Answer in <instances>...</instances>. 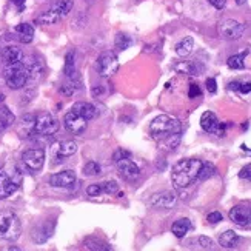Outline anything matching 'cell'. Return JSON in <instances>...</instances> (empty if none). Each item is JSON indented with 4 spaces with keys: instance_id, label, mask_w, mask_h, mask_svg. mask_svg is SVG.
<instances>
[{
    "instance_id": "6da1fadb",
    "label": "cell",
    "mask_w": 251,
    "mask_h": 251,
    "mask_svg": "<svg viewBox=\"0 0 251 251\" xmlns=\"http://www.w3.org/2000/svg\"><path fill=\"white\" fill-rule=\"evenodd\" d=\"M202 160L199 159H183L177 162L176 165L173 167L171 171V180L173 185L176 188H187L188 185H191L196 179H198V174L202 168Z\"/></svg>"
},
{
    "instance_id": "7a4b0ae2",
    "label": "cell",
    "mask_w": 251,
    "mask_h": 251,
    "mask_svg": "<svg viewBox=\"0 0 251 251\" xmlns=\"http://www.w3.org/2000/svg\"><path fill=\"white\" fill-rule=\"evenodd\" d=\"M22 183V174L17 168H0V199L13 196Z\"/></svg>"
},
{
    "instance_id": "3957f363",
    "label": "cell",
    "mask_w": 251,
    "mask_h": 251,
    "mask_svg": "<svg viewBox=\"0 0 251 251\" xmlns=\"http://www.w3.org/2000/svg\"><path fill=\"white\" fill-rule=\"evenodd\" d=\"M150 131L154 137L160 139L173 133H180V122L171 116L162 114V116H157L154 121L150 124Z\"/></svg>"
},
{
    "instance_id": "277c9868",
    "label": "cell",
    "mask_w": 251,
    "mask_h": 251,
    "mask_svg": "<svg viewBox=\"0 0 251 251\" xmlns=\"http://www.w3.org/2000/svg\"><path fill=\"white\" fill-rule=\"evenodd\" d=\"M22 225L19 217L11 211L0 213V239L2 241H16L20 236Z\"/></svg>"
},
{
    "instance_id": "5b68a950",
    "label": "cell",
    "mask_w": 251,
    "mask_h": 251,
    "mask_svg": "<svg viewBox=\"0 0 251 251\" xmlns=\"http://www.w3.org/2000/svg\"><path fill=\"white\" fill-rule=\"evenodd\" d=\"M5 82L11 90H20L26 85L29 80L28 77V71L24 65V60L14 63V65H6L5 67Z\"/></svg>"
},
{
    "instance_id": "8992f818",
    "label": "cell",
    "mask_w": 251,
    "mask_h": 251,
    "mask_svg": "<svg viewBox=\"0 0 251 251\" xmlns=\"http://www.w3.org/2000/svg\"><path fill=\"white\" fill-rule=\"evenodd\" d=\"M73 6H74L73 0H59V2L54 3L48 11H45V13L37 19V24H40V25L56 24V22H59L60 19H63L65 16L70 14Z\"/></svg>"
},
{
    "instance_id": "52a82bcc",
    "label": "cell",
    "mask_w": 251,
    "mask_h": 251,
    "mask_svg": "<svg viewBox=\"0 0 251 251\" xmlns=\"http://www.w3.org/2000/svg\"><path fill=\"white\" fill-rule=\"evenodd\" d=\"M96 70L102 77H111L119 70V60L117 56L113 51H103L100 56L97 57L96 62Z\"/></svg>"
},
{
    "instance_id": "ba28073f",
    "label": "cell",
    "mask_w": 251,
    "mask_h": 251,
    "mask_svg": "<svg viewBox=\"0 0 251 251\" xmlns=\"http://www.w3.org/2000/svg\"><path fill=\"white\" fill-rule=\"evenodd\" d=\"M59 131V122L50 113H42L36 117L34 133L39 136H52Z\"/></svg>"
},
{
    "instance_id": "9c48e42d",
    "label": "cell",
    "mask_w": 251,
    "mask_h": 251,
    "mask_svg": "<svg viewBox=\"0 0 251 251\" xmlns=\"http://www.w3.org/2000/svg\"><path fill=\"white\" fill-rule=\"evenodd\" d=\"M244 31H245V25L233 19H226L221 22V25H219V34L228 40L241 39L244 36Z\"/></svg>"
},
{
    "instance_id": "30bf717a",
    "label": "cell",
    "mask_w": 251,
    "mask_h": 251,
    "mask_svg": "<svg viewBox=\"0 0 251 251\" xmlns=\"http://www.w3.org/2000/svg\"><path fill=\"white\" fill-rule=\"evenodd\" d=\"M22 162L25 163V167L31 171L42 170L43 163H45V151L42 148H29L24 151L22 154Z\"/></svg>"
},
{
    "instance_id": "8fae6325",
    "label": "cell",
    "mask_w": 251,
    "mask_h": 251,
    "mask_svg": "<svg viewBox=\"0 0 251 251\" xmlns=\"http://www.w3.org/2000/svg\"><path fill=\"white\" fill-rule=\"evenodd\" d=\"M63 124H65V128H67V131H70L71 134L80 136L83 131L86 129L88 121H86L85 117H82L80 114H77L75 111L71 110V111H68L67 114H65Z\"/></svg>"
},
{
    "instance_id": "7c38bea8",
    "label": "cell",
    "mask_w": 251,
    "mask_h": 251,
    "mask_svg": "<svg viewBox=\"0 0 251 251\" xmlns=\"http://www.w3.org/2000/svg\"><path fill=\"white\" fill-rule=\"evenodd\" d=\"M201 126L203 131L210 134H216V136H224L225 133V125L219 122L217 116L211 111H205L201 117Z\"/></svg>"
},
{
    "instance_id": "4fadbf2b",
    "label": "cell",
    "mask_w": 251,
    "mask_h": 251,
    "mask_svg": "<svg viewBox=\"0 0 251 251\" xmlns=\"http://www.w3.org/2000/svg\"><path fill=\"white\" fill-rule=\"evenodd\" d=\"M230 221L239 226H251V206L248 205H236L230 210Z\"/></svg>"
},
{
    "instance_id": "5bb4252c",
    "label": "cell",
    "mask_w": 251,
    "mask_h": 251,
    "mask_svg": "<svg viewBox=\"0 0 251 251\" xmlns=\"http://www.w3.org/2000/svg\"><path fill=\"white\" fill-rule=\"evenodd\" d=\"M177 202V196L173 191H162L157 193L151 198L150 203L154 206V208H160V210H170L173 208Z\"/></svg>"
},
{
    "instance_id": "9a60e30c",
    "label": "cell",
    "mask_w": 251,
    "mask_h": 251,
    "mask_svg": "<svg viewBox=\"0 0 251 251\" xmlns=\"http://www.w3.org/2000/svg\"><path fill=\"white\" fill-rule=\"evenodd\" d=\"M74 183H75V173L71 170L56 173L50 177V185L54 188H70Z\"/></svg>"
},
{
    "instance_id": "2e32d148",
    "label": "cell",
    "mask_w": 251,
    "mask_h": 251,
    "mask_svg": "<svg viewBox=\"0 0 251 251\" xmlns=\"http://www.w3.org/2000/svg\"><path fill=\"white\" fill-rule=\"evenodd\" d=\"M116 163H117L119 173H121L126 180H134V179H137L140 176V168L136 165L133 160H131V157L119 160Z\"/></svg>"
},
{
    "instance_id": "e0dca14e",
    "label": "cell",
    "mask_w": 251,
    "mask_h": 251,
    "mask_svg": "<svg viewBox=\"0 0 251 251\" xmlns=\"http://www.w3.org/2000/svg\"><path fill=\"white\" fill-rule=\"evenodd\" d=\"M75 151H77V144H75L74 140H62V142H57V144H54L52 147V154L59 159L70 157L75 154Z\"/></svg>"
},
{
    "instance_id": "ac0fdd59",
    "label": "cell",
    "mask_w": 251,
    "mask_h": 251,
    "mask_svg": "<svg viewBox=\"0 0 251 251\" xmlns=\"http://www.w3.org/2000/svg\"><path fill=\"white\" fill-rule=\"evenodd\" d=\"M2 60L6 65H14V63H19L24 60V52L22 50L16 45H9V47H5L2 50Z\"/></svg>"
},
{
    "instance_id": "d6986e66",
    "label": "cell",
    "mask_w": 251,
    "mask_h": 251,
    "mask_svg": "<svg viewBox=\"0 0 251 251\" xmlns=\"http://www.w3.org/2000/svg\"><path fill=\"white\" fill-rule=\"evenodd\" d=\"M24 65L28 71V77L31 79H39L43 73V63L37 57H24Z\"/></svg>"
},
{
    "instance_id": "ffe728a7",
    "label": "cell",
    "mask_w": 251,
    "mask_h": 251,
    "mask_svg": "<svg viewBox=\"0 0 251 251\" xmlns=\"http://www.w3.org/2000/svg\"><path fill=\"white\" fill-rule=\"evenodd\" d=\"M54 231V224H43L32 231V239L36 244H45Z\"/></svg>"
},
{
    "instance_id": "44dd1931",
    "label": "cell",
    "mask_w": 251,
    "mask_h": 251,
    "mask_svg": "<svg viewBox=\"0 0 251 251\" xmlns=\"http://www.w3.org/2000/svg\"><path fill=\"white\" fill-rule=\"evenodd\" d=\"M71 110L75 111L77 114H80L82 117H85L86 121H91V119L97 117L96 106L91 105V103H88V102H77V103H74Z\"/></svg>"
},
{
    "instance_id": "7402d4cb",
    "label": "cell",
    "mask_w": 251,
    "mask_h": 251,
    "mask_svg": "<svg viewBox=\"0 0 251 251\" xmlns=\"http://www.w3.org/2000/svg\"><path fill=\"white\" fill-rule=\"evenodd\" d=\"M14 32L17 34V39L22 43H31L34 39V28L29 24H20L14 28Z\"/></svg>"
},
{
    "instance_id": "603a6c76",
    "label": "cell",
    "mask_w": 251,
    "mask_h": 251,
    "mask_svg": "<svg viewBox=\"0 0 251 251\" xmlns=\"http://www.w3.org/2000/svg\"><path fill=\"white\" fill-rule=\"evenodd\" d=\"M193 228V225H191V222H190V219H179V221H176L173 224V226H171V231H173V234L176 236V237H179V239H182L185 234H187L190 230Z\"/></svg>"
},
{
    "instance_id": "cb8c5ba5",
    "label": "cell",
    "mask_w": 251,
    "mask_h": 251,
    "mask_svg": "<svg viewBox=\"0 0 251 251\" xmlns=\"http://www.w3.org/2000/svg\"><path fill=\"white\" fill-rule=\"evenodd\" d=\"M239 241H241V237H239L233 230H226L219 237V244L224 248H234L239 244Z\"/></svg>"
},
{
    "instance_id": "d4e9b609",
    "label": "cell",
    "mask_w": 251,
    "mask_h": 251,
    "mask_svg": "<svg viewBox=\"0 0 251 251\" xmlns=\"http://www.w3.org/2000/svg\"><path fill=\"white\" fill-rule=\"evenodd\" d=\"M34 125H36V117L31 116V114H26L22 117L20 121V128H19V133L22 136H26V134H31L32 131H34Z\"/></svg>"
},
{
    "instance_id": "484cf974",
    "label": "cell",
    "mask_w": 251,
    "mask_h": 251,
    "mask_svg": "<svg viewBox=\"0 0 251 251\" xmlns=\"http://www.w3.org/2000/svg\"><path fill=\"white\" fill-rule=\"evenodd\" d=\"M193 47H194V40L193 37H185L182 39L177 45H176V52H177V56L180 57H187L190 56V52L193 51Z\"/></svg>"
},
{
    "instance_id": "4316f807",
    "label": "cell",
    "mask_w": 251,
    "mask_h": 251,
    "mask_svg": "<svg viewBox=\"0 0 251 251\" xmlns=\"http://www.w3.org/2000/svg\"><path fill=\"white\" fill-rule=\"evenodd\" d=\"M176 70L177 71H182V73H188V74H193V75H199V74H202V71H203V67L202 65H199V63H196V62H193V63H177L176 65Z\"/></svg>"
},
{
    "instance_id": "83f0119b",
    "label": "cell",
    "mask_w": 251,
    "mask_h": 251,
    "mask_svg": "<svg viewBox=\"0 0 251 251\" xmlns=\"http://www.w3.org/2000/svg\"><path fill=\"white\" fill-rule=\"evenodd\" d=\"M75 52L74 51H70L67 54V57H65V75L67 77L74 79L75 77Z\"/></svg>"
},
{
    "instance_id": "f1b7e54d",
    "label": "cell",
    "mask_w": 251,
    "mask_h": 251,
    "mask_svg": "<svg viewBox=\"0 0 251 251\" xmlns=\"http://www.w3.org/2000/svg\"><path fill=\"white\" fill-rule=\"evenodd\" d=\"M16 122V116L9 111V108L0 106V128H8Z\"/></svg>"
},
{
    "instance_id": "f546056e",
    "label": "cell",
    "mask_w": 251,
    "mask_h": 251,
    "mask_svg": "<svg viewBox=\"0 0 251 251\" xmlns=\"http://www.w3.org/2000/svg\"><path fill=\"white\" fill-rule=\"evenodd\" d=\"M247 52H242V54H236V56H231L230 59L226 60V65H228V68H231V70H244L245 68V63H244V59L247 56Z\"/></svg>"
},
{
    "instance_id": "4dcf8cb0",
    "label": "cell",
    "mask_w": 251,
    "mask_h": 251,
    "mask_svg": "<svg viewBox=\"0 0 251 251\" xmlns=\"http://www.w3.org/2000/svg\"><path fill=\"white\" fill-rule=\"evenodd\" d=\"M162 139V145L163 148L167 150H174L180 142V133H173V134H168L165 137H160Z\"/></svg>"
},
{
    "instance_id": "1f68e13d",
    "label": "cell",
    "mask_w": 251,
    "mask_h": 251,
    "mask_svg": "<svg viewBox=\"0 0 251 251\" xmlns=\"http://www.w3.org/2000/svg\"><path fill=\"white\" fill-rule=\"evenodd\" d=\"M131 43H133L131 37L124 34V32H119V34L116 36V40H114V45L119 51H125L126 48H129Z\"/></svg>"
},
{
    "instance_id": "d6a6232c",
    "label": "cell",
    "mask_w": 251,
    "mask_h": 251,
    "mask_svg": "<svg viewBox=\"0 0 251 251\" xmlns=\"http://www.w3.org/2000/svg\"><path fill=\"white\" fill-rule=\"evenodd\" d=\"M216 174V168L213 163H202V168L198 174V179L199 180H206V179H210L213 177Z\"/></svg>"
},
{
    "instance_id": "836d02e7",
    "label": "cell",
    "mask_w": 251,
    "mask_h": 251,
    "mask_svg": "<svg viewBox=\"0 0 251 251\" xmlns=\"http://www.w3.org/2000/svg\"><path fill=\"white\" fill-rule=\"evenodd\" d=\"M100 173H102V168H100V165L97 162H88L83 167V174H85V176H88V177L99 176Z\"/></svg>"
},
{
    "instance_id": "e575fe53",
    "label": "cell",
    "mask_w": 251,
    "mask_h": 251,
    "mask_svg": "<svg viewBox=\"0 0 251 251\" xmlns=\"http://www.w3.org/2000/svg\"><path fill=\"white\" fill-rule=\"evenodd\" d=\"M230 90H234V91H239V93H242V94H248L251 93V83L250 82H231L230 83Z\"/></svg>"
},
{
    "instance_id": "d590c367",
    "label": "cell",
    "mask_w": 251,
    "mask_h": 251,
    "mask_svg": "<svg viewBox=\"0 0 251 251\" xmlns=\"http://www.w3.org/2000/svg\"><path fill=\"white\" fill-rule=\"evenodd\" d=\"M102 191L106 194H114L119 191V183L116 180H108L102 183Z\"/></svg>"
},
{
    "instance_id": "8d00e7d4",
    "label": "cell",
    "mask_w": 251,
    "mask_h": 251,
    "mask_svg": "<svg viewBox=\"0 0 251 251\" xmlns=\"http://www.w3.org/2000/svg\"><path fill=\"white\" fill-rule=\"evenodd\" d=\"M131 157V152L126 151V150H122V148H119L114 151V154H113V160L114 162H119V160H124V159H128Z\"/></svg>"
},
{
    "instance_id": "74e56055",
    "label": "cell",
    "mask_w": 251,
    "mask_h": 251,
    "mask_svg": "<svg viewBox=\"0 0 251 251\" xmlns=\"http://www.w3.org/2000/svg\"><path fill=\"white\" fill-rule=\"evenodd\" d=\"M86 193H88V196H93V198H96V196H100L103 191H102V185L100 183H93L90 185L88 188H86Z\"/></svg>"
},
{
    "instance_id": "f35d334b",
    "label": "cell",
    "mask_w": 251,
    "mask_h": 251,
    "mask_svg": "<svg viewBox=\"0 0 251 251\" xmlns=\"http://www.w3.org/2000/svg\"><path fill=\"white\" fill-rule=\"evenodd\" d=\"M100 245H105L103 242H100V241H97V239H90V241H86V244H85V247L88 248V250H106L105 247H100Z\"/></svg>"
},
{
    "instance_id": "ab89813d",
    "label": "cell",
    "mask_w": 251,
    "mask_h": 251,
    "mask_svg": "<svg viewBox=\"0 0 251 251\" xmlns=\"http://www.w3.org/2000/svg\"><path fill=\"white\" fill-rule=\"evenodd\" d=\"M75 86L73 82H70V83H65V85H62V88H60V93L62 94H65V96H73L74 94V91H75Z\"/></svg>"
},
{
    "instance_id": "60d3db41",
    "label": "cell",
    "mask_w": 251,
    "mask_h": 251,
    "mask_svg": "<svg viewBox=\"0 0 251 251\" xmlns=\"http://www.w3.org/2000/svg\"><path fill=\"white\" fill-rule=\"evenodd\" d=\"M199 244H201V247L205 248V250H211V248H213V241H211L210 237H206V236H201V237H199Z\"/></svg>"
},
{
    "instance_id": "b9f144b4",
    "label": "cell",
    "mask_w": 251,
    "mask_h": 251,
    "mask_svg": "<svg viewBox=\"0 0 251 251\" xmlns=\"http://www.w3.org/2000/svg\"><path fill=\"white\" fill-rule=\"evenodd\" d=\"M206 221L210 224H219L222 221V214L219 211H214V213H210L208 217H206Z\"/></svg>"
},
{
    "instance_id": "7bdbcfd3",
    "label": "cell",
    "mask_w": 251,
    "mask_h": 251,
    "mask_svg": "<svg viewBox=\"0 0 251 251\" xmlns=\"http://www.w3.org/2000/svg\"><path fill=\"white\" fill-rule=\"evenodd\" d=\"M239 177H241V179H247V180L251 182V163H248L247 167L242 168V171L239 173Z\"/></svg>"
},
{
    "instance_id": "ee69618b",
    "label": "cell",
    "mask_w": 251,
    "mask_h": 251,
    "mask_svg": "<svg viewBox=\"0 0 251 251\" xmlns=\"http://www.w3.org/2000/svg\"><path fill=\"white\" fill-rule=\"evenodd\" d=\"M188 96L191 97V99H194V97H198V96H201V88L196 83H191L190 85V93H188Z\"/></svg>"
},
{
    "instance_id": "f6af8a7d",
    "label": "cell",
    "mask_w": 251,
    "mask_h": 251,
    "mask_svg": "<svg viewBox=\"0 0 251 251\" xmlns=\"http://www.w3.org/2000/svg\"><path fill=\"white\" fill-rule=\"evenodd\" d=\"M206 90H208L211 94H214L217 91V85H216V79L210 77L208 80H206Z\"/></svg>"
},
{
    "instance_id": "bcb514c9",
    "label": "cell",
    "mask_w": 251,
    "mask_h": 251,
    "mask_svg": "<svg viewBox=\"0 0 251 251\" xmlns=\"http://www.w3.org/2000/svg\"><path fill=\"white\" fill-rule=\"evenodd\" d=\"M208 2H210L214 8H217V9H222V8H225V5H226V0H208Z\"/></svg>"
},
{
    "instance_id": "7dc6e473",
    "label": "cell",
    "mask_w": 251,
    "mask_h": 251,
    "mask_svg": "<svg viewBox=\"0 0 251 251\" xmlns=\"http://www.w3.org/2000/svg\"><path fill=\"white\" fill-rule=\"evenodd\" d=\"M11 2H13V3L17 6V9H19V11H24V8H25V2H26V0H11Z\"/></svg>"
},
{
    "instance_id": "c3c4849f",
    "label": "cell",
    "mask_w": 251,
    "mask_h": 251,
    "mask_svg": "<svg viewBox=\"0 0 251 251\" xmlns=\"http://www.w3.org/2000/svg\"><path fill=\"white\" fill-rule=\"evenodd\" d=\"M234 2L239 5V6H242V5H245V2H247V0H234Z\"/></svg>"
},
{
    "instance_id": "681fc988",
    "label": "cell",
    "mask_w": 251,
    "mask_h": 251,
    "mask_svg": "<svg viewBox=\"0 0 251 251\" xmlns=\"http://www.w3.org/2000/svg\"><path fill=\"white\" fill-rule=\"evenodd\" d=\"M5 100V96L3 94H0V102H3Z\"/></svg>"
}]
</instances>
